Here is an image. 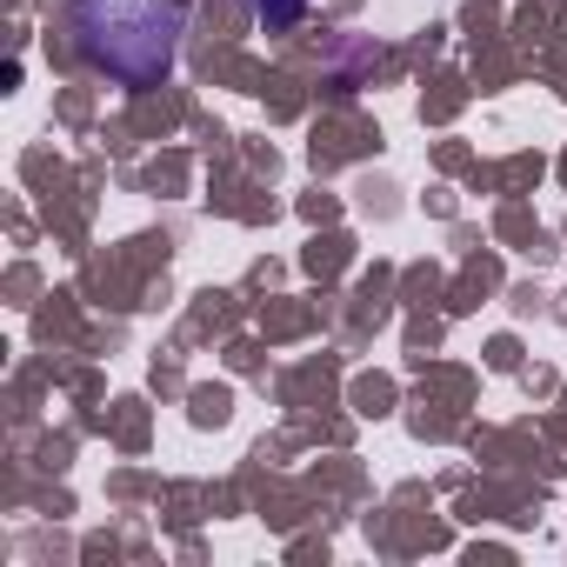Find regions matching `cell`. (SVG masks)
<instances>
[{
  "label": "cell",
  "mask_w": 567,
  "mask_h": 567,
  "mask_svg": "<svg viewBox=\"0 0 567 567\" xmlns=\"http://www.w3.org/2000/svg\"><path fill=\"white\" fill-rule=\"evenodd\" d=\"M247 8H254V21H260L267 34H288V28L308 14V0H247Z\"/></svg>",
  "instance_id": "obj_2"
},
{
  "label": "cell",
  "mask_w": 567,
  "mask_h": 567,
  "mask_svg": "<svg viewBox=\"0 0 567 567\" xmlns=\"http://www.w3.org/2000/svg\"><path fill=\"white\" fill-rule=\"evenodd\" d=\"M68 28L81 61L121 87H161L174 74V48H181L174 0H68Z\"/></svg>",
  "instance_id": "obj_1"
}]
</instances>
